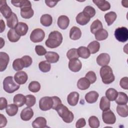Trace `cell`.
<instances>
[{"mask_svg":"<svg viewBox=\"0 0 128 128\" xmlns=\"http://www.w3.org/2000/svg\"><path fill=\"white\" fill-rule=\"evenodd\" d=\"M118 92L113 88H110L106 92V97L110 101H114L118 96Z\"/></svg>","mask_w":128,"mask_h":128,"instance_id":"cell-34","label":"cell"},{"mask_svg":"<svg viewBox=\"0 0 128 128\" xmlns=\"http://www.w3.org/2000/svg\"><path fill=\"white\" fill-rule=\"evenodd\" d=\"M57 24L60 29L66 30L70 24L69 18L66 16H60L58 18Z\"/></svg>","mask_w":128,"mask_h":128,"instance_id":"cell-19","label":"cell"},{"mask_svg":"<svg viewBox=\"0 0 128 128\" xmlns=\"http://www.w3.org/2000/svg\"><path fill=\"white\" fill-rule=\"evenodd\" d=\"M0 40H1V46H0V48H2V47L4 45V40L2 38H0Z\"/></svg>","mask_w":128,"mask_h":128,"instance_id":"cell-58","label":"cell"},{"mask_svg":"<svg viewBox=\"0 0 128 128\" xmlns=\"http://www.w3.org/2000/svg\"><path fill=\"white\" fill-rule=\"evenodd\" d=\"M103 28L102 22L98 19L94 20L90 25V29L92 34H95L98 31L102 29Z\"/></svg>","mask_w":128,"mask_h":128,"instance_id":"cell-29","label":"cell"},{"mask_svg":"<svg viewBox=\"0 0 128 128\" xmlns=\"http://www.w3.org/2000/svg\"><path fill=\"white\" fill-rule=\"evenodd\" d=\"M128 78L126 76L124 78H122L120 82V86L124 90H128Z\"/></svg>","mask_w":128,"mask_h":128,"instance_id":"cell-52","label":"cell"},{"mask_svg":"<svg viewBox=\"0 0 128 128\" xmlns=\"http://www.w3.org/2000/svg\"><path fill=\"white\" fill-rule=\"evenodd\" d=\"M6 111L8 116H14L18 113V106L14 104H8L6 108Z\"/></svg>","mask_w":128,"mask_h":128,"instance_id":"cell-38","label":"cell"},{"mask_svg":"<svg viewBox=\"0 0 128 128\" xmlns=\"http://www.w3.org/2000/svg\"><path fill=\"white\" fill-rule=\"evenodd\" d=\"M35 51L36 54L40 56H44L47 52L46 48L40 45H37L35 46Z\"/></svg>","mask_w":128,"mask_h":128,"instance_id":"cell-49","label":"cell"},{"mask_svg":"<svg viewBox=\"0 0 128 128\" xmlns=\"http://www.w3.org/2000/svg\"><path fill=\"white\" fill-rule=\"evenodd\" d=\"M22 58L24 63L25 68H28L32 64V58L29 56H24Z\"/></svg>","mask_w":128,"mask_h":128,"instance_id":"cell-51","label":"cell"},{"mask_svg":"<svg viewBox=\"0 0 128 128\" xmlns=\"http://www.w3.org/2000/svg\"><path fill=\"white\" fill-rule=\"evenodd\" d=\"M110 62V56L108 54L102 53L96 58V62L100 66H107Z\"/></svg>","mask_w":128,"mask_h":128,"instance_id":"cell-13","label":"cell"},{"mask_svg":"<svg viewBox=\"0 0 128 128\" xmlns=\"http://www.w3.org/2000/svg\"><path fill=\"white\" fill-rule=\"evenodd\" d=\"M40 23L44 26H49L52 22V16L48 14H44L40 18Z\"/></svg>","mask_w":128,"mask_h":128,"instance_id":"cell-33","label":"cell"},{"mask_svg":"<svg viewBox=\"0 0 128 128\" xmlns=\"http://www.w3.org/2000/svg\"><path fill=\"white\" fill-rule=\"evenodd\" d=\"M88 124L92 128H98L100 126V121L96 116H91L88 119Z\"/></svg>","mask_w":128,"mask_h":128,"instance_id":"cell-45","label":"cell"},{"mask_svg":"<svg viewBox=\"0 0 128 128\" xmlns=\"http://www.w3.org/2000/svg\"><path fill=\"white\" fill-rule=\"evenodd\" d=\"M38 68L40 71L43 72H47L50 70L51 65L46 60H43L38 64Z\"/></svg>","mask_w":128,"mask_h":128,"instance_id":"cell-41","label":"cell"},{"mask_svg":"<svg viewBox=\"0 0 128 128\" xmlns=\"http://www.w3.org/2000/svg\"><path fill=\"white\" fill-rule=\"evenodd\" d=\"M53 104L52 97L44 96L39 101V108L42 110L46 111L52 108Z\"/></svg>","mask_w":128,"mask_h":128,"instance_id":"cell-6","label":"cell"},{"mask_svg":"<svg viewBox=\"0 0 128 128\" xmlns=\"http://www.w3.org/2000/svg\"><path fill=\"white\" fill-rule=\"evenodd\" d=\"M26 104L27 106L32 107L34 106L36 102V97L32 94H28L26 96Z\"/></svg>","mask_w":128,"mask_h":128,"instance_id":"cell-47","label":"cell"},{"mask_svg":"<svg viewBox=\"0 0 128 128\" xmlns=\"http://www.w3.org/2000/svg\"><path fill=\"white\" fill-rule=\"evenodd\" d=\"M7 37L8 40L12 42H18L20 38V36L16 32L15 30L11 28L8 32Z\"/></svg>","mask_w":128,"mask_h":128,"instance_id":"cell-30","label":"cell"},{"mask_svg":"<svg viewBox=\"0 0 128 128\" xmlns=\"http://www.w3.org/2000/svg\"><path fill=\"white\" fill-rule=\"evenodd\" d=\"M86 16L89 18H92L94 17L96 14V10L92 6H88L84 8L83 11L82 12Z\"/></svg>","mask_w":128,"mask_h":128,"instance_id":"cell-43","label":"cell"},{"mask_svg":"<svg viewBox=\"0 0 128 128\" xmlns=\"http://www.w3.org/2000/svg\"><path fill=\"white\" fill-rule=\"evenodd\" d=\"M63 40L62 34L57 30H54L49 34L48 38L46 40L45 44L50 48H54L59 46L62 43Z\"/></svg>","mask_w":128,"mask_h":128,"instance_id":"cell-1","label":"cell"},{"mask_svg":"<svg viewBox=\"0 0 128 128\" xmlns=\"http://www.w3.org/2000/svg\"><path fill=\"white\" fill-rule=\"evenodd\" d=\"M116 112L119 116L126 118L128 116V106L126 104H118L116 108Z\"/></svg>","mask_w":128,"mask_h":128,"instance_id":"cell-31","label":"cell"},{"mask_svg":"<svg viewBox=\"0 0 128 128\" xmlns=\"http://www.w3.org/2000/svg\"><path fill=\"white\" fill-rule=\"evenodd\" d=\"M14 103L18 106L20 107L26 104V98L22 94H16L14 97Z\"/></svg>","mask_w":128,"mask_h":128,"instance_id":"cell-27","label":"cell"},{"mask_svg":"<svg viewBox=\"0 0 128 128\" xmlns=\"http://www.w3.org/2000/svg\"><path fill=\"white\" fill-rule=\"evenodd\" d=\"M19 88L20 85L14 82L12 76H8L4 79L3 81V88L6 92L9 94L13 93L18 90Z\"/></svg>","mask_w":128,"mask_h":128,"instance_id":"cell-4","label":"cell"},{"mask_svg":"<svg viewBox=\"0 0 128 128\" xmlns=\"http://www.w3.org/2000/svg\"><path fill=\"white\" fill-rule=\"evenodd\" d=\"M87 48L88 49L90 54H94L99 50L100 48V44L98 41H92L88 44Z\"/></svg>","mask_w":128,"mask_h":128,"instance_id":"cell-35","label":"cell"},{"mask_svg":"<svg viewBox=\"0 0 128 128\" xmlns=\"http://www.w3.org/2000/svg\"><path fill=\"white\" fill-rule=\"evenodd\" d=\"M24 67V63L22 58H16L12 62V68L16 71H20Z\"/></svg>","mask_w":128,"mask_h":128,"instance_id":"cell-40","label":"cell"},{"mask_svg":"<svg viewBox=\"0 0 128 128\" xmlns=\"http://www.w3.org/2000/svg\"><path fill=\"white\" fill-rule=\"evenodd\" d=\"M116 102L118 104H126L128 101V98L127 94L124 92H118V96L115 100Z\"/></svg>","mask_w":128,"mask_h":128,"instance_id":"cell-28","label":"cell"},{"mask_svg":"<svg viewBox=\"0 0 128 128\" xmlns=\"http://www.w3.org/2000/svg\"><path fill=\"white\" fill-rule=\"evenodd\" d=\"M34 116V112L32 108L27 106L24 108L21 112L20 118L24 121L30 120Z\"/></svg>","mask_w":128,"mask_h":128,"instance_id":"cell-14","label":"cell"},{"mask_svg":"<svg viewBox=\"0 0 128 128\" xmlns=\"http://www.w3.org/2000/svg\"><path fill=\"white\" fill-rule=\"evenodd\" d=\"M99 94L96 91H90L88 92L85 96V100L88 104H93L96 102L98 99Z\"/></svg>","mask_w":128,"mask_h":128,"instance_id":"cell-21","label":"cell"},{"mask_svg":"<svg viewBox=\"0 0 128 128\" xmlns=\"http://www.w3.org/2000/svg\"><path fill=\"white\" fill-rule=\"evenodd\" d=\"M85 78H86L91 84H94L96 80V76L93 71H89L86 74Z\"/></svg>","mask_w":128,"mask_h":128,"instance_id":"cell-48","label":"cell"},{"mask_svg":"<svg viewBox=\"0 0 128 128\" xmlns=\"http://www.w3.org/2000/svg\"><path fill=\"white\" fill-rule=\"evenodd\" d=\"M52 98L53 102H54L53 106H52V108L54 110H56L61 104H62V101L58 97L56 96H52Z\"/></svg>","mask_w":128,"mask_h":128,"instance_id":"cell-50","label":"cell"},{"mask_svg":"<svg viewBox=\"0 0 128 128\" xmlns=\"http://www.w3.org/2000/svg\"><path fill=\"white\" fill-rule=\"evenodd\" d=\"M11 3L16 7H19L20 8L28 6H32L30 1L27 0H12Z\"/></svg>","mask_w":128,"mask_h":128,"instance_id":"cell-42","label":"cell"},{"mask_svg":"<svg viewBox=\"0 0 128 128\" xmlns=\"http://www.w3.org/2000/svg\"><path fill=\"white\" fill-rule=\"evenodd\" d=\"M117 17L116 13L114 12H110L105 14L104 19L107 23L108 26L112 25L116 20Z\"/></svg>","mask_w":128,"mask_h":128,"instance_id":"cell-32","label":"cell"},{"mask_svg":"<svg viewBox=\"0 0 128 128\" xmlns=\"http://www.w3.org/2000/svg\"><path fill=\"white\" fill-rule=\"evenodd\" d=\"M28 90L32 92H37L40 90V84L37 81H32L28 85Z\"/></svg>","mask_w":128,"mask_h":128,"instance_id":"cell-44","label":"cell"},{"mask_svg":"<svg viewBox=\"0 0 128 128\" xmlns=\"http://www.w3.org/2000/svg\"><path fill=\"white\" fill-rule=\"evenodd\" d=\"M7 100L6 98L1 97L0 98V110H2L6 108L8 106Z\"/></svg>","mask_w":128,"mask_h":128,"instance_id":"cell-54","label":"cell"},{"mask_svg":"<svg viewBox=\"0 0 128 128\" xmlns=\"http://www.w3.org/2000/svg\"><path fill=\"white\" fill-rule=\"evenodd\" d=\"M9 56L6 52H0V71H4L9 62Z\"/></svg>","mask_w":128,"mask_h":128,"instance_id":"cell-12","label":"cell"},{"mask_svg":"<svg viewBox=\"0 0 128 128\" xmlns=\"http://www.w3.org/2000/svg\"><path fill=\"white\" fill-rule=\"evenodd\" d=\"M86 124V122L84 118H80L78 120L76 123V128H81L84 127Z\"/></svg>","mask_w":128,"mask_h":128,"instance_id":"cell-53","label":"cell"},{"mask_svg":"<svg viewBox=\"0 0 128 128\" xmlns=\"http://www.w3.org/2000/svg\"><path fill=\"white\" fill-rule=\"evenodd\" d=\"M45 2L50 8L54 7L58 2V1H52V0H45Z\"/></svg>","mask_w":128,"mask_h":128,"instance_id":"cell-56","label":"cell"},{"mask_svg":"<svg viewBox=\"0 0 128 128\" xmlns=\"http://www.w3.org/2000/svg\"><path fill=\"white\" fill-rule=\"evenodd\" d=\"M90 85V82L86 78H80L77 82V86L80 90H86L88 89Z\"/></svg>","mask_w":128,"mask_h":128,"instance_id":"cell-26","label":"cell"},{"mask_svg":"<svg viewBox=\"0 0 128 128\" xmlns=\"http://www.w3.org/2000/svg\"><path fill=\"white\" fill-rule=\"evenodd\" d=\"M45 37V33L41 28H36L32 31L30 35V39L34 43L40 42L43 40Z\"/></svg>","mask_w":128,"mask_h":128,"instance_id":"cell-7","label":"cell"},{"mask_svg":"<svg viewBox=\"0 0 128 128\" xmlns=\"http://www.w3.org/2000/svg\"><path fill=\"white\" fill-rule=\"evenodd\" d=\"M66 56L70 60L74 58H78L79 56L78 53V50L74 48L69 50L66 53Z\"/></svg>","mask_w":128,"mask_h":128,"instance_id":"cell-46","label":"cell"},{"mask_svg":"<svg viewBox=\"0 0 128 128\" xmlns=\"http://www.w3.org/2000/svg\"><path fill=\"white\" fill-rule=\"evenodd\" d=\"M100 74L102 82L104 84H110L114 80L115 77L112 70L108 66H102L100 68Z\"/></svg>","mask_w":128,"mask_h":128,"instance_id":"cell-2","label":"cell"},{"mask_svg":"<svg viewBox=\"0 0 128 128\" xmlns=\"http://www.w3.org/2000/svg\"><path fill=\"white\" fill-rule=\"evenodd\" d=\"M82 36L81 30L77 26H72L70 31V38L72 40H78Z\"/></svg>","mask_w":128,"mask_h":128,"instance_id":"cell-22","label":"cell"},{"mask_svg":"<svg viewBox=\"0 0 128 128\" xmlns=\"http://www.w3.org/2000/svg\"><path fill=\"white\" fill-rule=\"evenodd\" d=\"M110 101L106 97L102 96L100 99V108L102 110H106L110 108Z\"/></svg>","mask_w":128,"mask_h":128,"instance_id":"cell-39","label":"cell"},{"mask_svg":"<svg viewBox=\"0 0 128 128\" xmlns=\"http://www.w3.org/2000/svg\"><path fill=\"white\" fill-rule=\"evenodd\" d=\"M0 24H1V28H0V32H2L5 30V24H4V22L2 20H0Z\"/></svg>","mask_w":128,"mask_h":128,"instance_id":"cell-57","label":"cell"},{"mask_svg":"<svg viewBox=\"0 0 128 128\" xmlns=\"http://www.w3.org/2000/svg\"><path fill=\"white\" fill-rule=\"evenodd\" d=\"M78 53L79 57L83 58H88L90 57V53L88 49L86 46H80L78 49Z\"/></svg>","mask_w":128,"mask_h":128,"instance_id":"cell-36","label":"cell"},{"mask_svg":"<svg viewBox=\"0 0 128 128\" xmlns=\"http://www.w3.org/2000/svg\"><path fill=\"white\" fill-rule=\"evenodd\" d=\"M0 128H3L6 126L7 124V120L6 118L2 114H0Z\"/></svg>","mask_w":128,"mask_h":128,"instance_id":"cell-55","label":"cell"},{"mask_svg":"<svg viewBox=\"0 0 128 128\" xmlns=\"http://www.w3.org/2000/svg\"><path fill=\"white\" fill-rule=\"evenodd\" d=\"M34 12L32 8V6H26L20 8V15L24 18H30L34 16Z\"/></svg>","mask_w":128,"mask_h":128,"instance_id":"cell-15","label":"cell"},{"mask_svg":"<svg viewBox=\"0 0 128 128\" xmlns=\"http://www.w3.org/2000/svg\"><path fill=\"white\" fill-rule=\"evenodd\" d=\"M82 67V64L78 58H74L70 60L68 62V68L72 72H79Z\"/></svg>","mask_w":128,"mask_h":128,"instance_id":"cell-10","label":"cell"},{"mask_svg":"<svg viewBox=\"0 0 128 128\" xmlns=\"http://www.w3.org/2000/svg\"><path fill=\"white\" fill-rule=\"evenodd\" d=\"M56 110L59 116L62 118L64 122L66 123H70L73 121L74 118V114L66 106L62 104Z\"/></svg>","mask_w":128,"mask_h":128,"instance_id":"cell-3","label":"cell"},{"mask_svg":"<svg viewBox=\"0 0 128 128\" xmlns=\"http://www.w3.org/2000/svg\"><path fill=\"white\" fill-rule=\"evenodd\" d=\"M14 30L19 36H24L26 34L28 30V27L26 23L20 22L14 28Z\"/></svg>","mask_w":128,"mask_h":128,"instance_id":"cell-16","label":"cell"},{"mask_svg":"<svg viewBox=\"0 0 128 128\" xmlns=\"http://www.w3.org/2000/svg\"><path fill=\"white\" fill-rule=\"evenodd\" d=\"M116 38L120 42H124L128 40V30L126 28L122 26L118 28L114 31Z\"/></svg>","mask_w":128,"mask_h":128,"instance_id":"cell-5","label":"cell"},{"mask_svg":"<svg viewBox=\"0 0 128 128\" xmlns=\"http://www.w3.org/2000/svg\"><path fill=\"white\" fill-rule=\"evenodd\" d=\"M79 94L76 92H70L67 97V102L71 106H75L78 104L79 99Z\"/></svg>","mask_w":128,"mask_h":128,"instance_id":"cell-17","label":"cell"},{"mask_svg":"<svg viewBox=\"0 0 128 128\" xmlns=\"http://www.w3.org/2000/svg\"><path fill=\"white\" fill-rule=\"evenodd\" d=\"M18 23V18L14 13H12V15L8 19H6V24L11 29H14Z\"/></svg>","mask_w":128,"mask_h":128,"instance_id":"cell-24","label":"cell"},{"mask_svg":"<svg viewBox=\"0 0 128 128\" xmlns=\"http://www.w3.org/2000/svg\"><path fill=\"white\" fill-rule=\"evenodd\" d=\"M90 18L86 16L82 12L79 13L76 18V22L81 26L86 24L90 21Z\"/></svg>","mask_w":128,"mask_h":128,"instance_id":"cell-25","label":"cell"},{"mask_svg":"<svg viewBox=\"0 0 128 128\" xmlns=\"http://www.w3.org/2000/svg\"><path fill=\"white\" fill-rule=\"evenodd\" d=\"M93 2L101 10L104 12L108 10L110 8V4L105 0H93Z\"/></svg>","mask_w":128,"mask_h":128,"instance_id":"cell-18","label":"cell"},{"mask_svg":"<svg viewBox=\"0 0 128 128\" xmlns=\"http://www.w3.org/2000/svg\"><path fill=\"white\" fill-rule=\"evenodd\" d=\"M102 118L103 122L108 124H114L116 122L115 114L110 109L103 111L102 113Z\"/></svg>","mask_w":128,"mask_h":128,"instance_id":"cell-8","label":"cell"},{"mask_svg":"<svg viewBox=\"0 0 128 128\" xmlns=\"http://www.w3.org/2000/svg\"><path fill=\"white\" fill-rule=\"evenodd\" d=\"M95 38L97 40L102 41L106 39L108 37V32L105 29H101L98 31L95 34Z\"/></svg>","mask_w":128,"mask_h":128,"instance_id":"cell-37","label":"cell"},{"mask_svg":"<svg viewBox=\"0 0 128 128\" xmlns=\"http://www.w3.org/2000/svg\"><path fill=\"white\" fill-rule=\"evenodd\" d=\"M0 11L4 18L6 19L8 18L13 13L10 7L8 6L6 1L3 0L0 1Z\"/></svg>","mask_w":128,"mask_h":128,"instance_id":"cell-9","label":"cell"},{"mask_svg":"<svg viewBox=\"0 0 128 128\" xmlns=\"http://www.w3.org/2000/svg\"><path fill=\"white\" fill-rule=\"evenodd\" d=\"M45 58L48 62L50 63H56L57 62L60 58L58 54L54 52H48L45 54Z\"/></svg>","mask_w":128,"mask_h":128,"instance_id":"cell-23","label":"cell"},{"mask_svg":"<svg viewBox=\"0 0 128 128\" xmlns=\"http://www.w3.org/2000/svg\"><path fill=\"white\" fill-rule=\"evenodd\" d=\"M32 126L34 128H44L46 126V120L44 117H38L32 122Z\"/></svg>","mask_w":128,"mask_h":128,"instance_id":"cell-20","label":"cell"},{"mask_svg":"<svg viewBox=\"0 0 128 128\" xmlns=\"http://www.w3.org/2000/svg\"><path fill=\"white\" fill-rule=\"evenodd\" d=\"M14 79L15 82L18 84H23L26 82L28 76L26 72L20 70L14 74Z\"/></svg>","mask_w":128,"mask_h":128,"instance_id":"cell-11","label":"cell"}]
</instances>
